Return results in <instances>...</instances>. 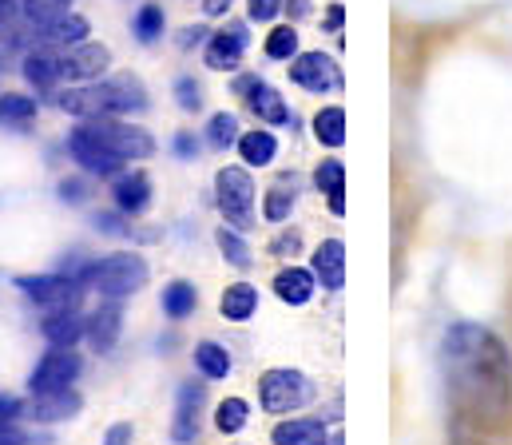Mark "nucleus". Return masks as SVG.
I'll list each match as a JSON object with an SVG mask.
<instances>
[{"label": "nucleus", "mask_w": 512, "mask_h": 445, "mask_svg": "<svg viewBox=\"0 0 512 445\" xmlns=\"http://www.w3.org/2000/svg\"><path fill=\"white\" fill-rule=\"evenodd\" d=\"M282 8H286V0H247V20H255V24H270Z\"/></svg>", "instance_id": "43"}, {"label": "nucleus", "mask_w": 512, "mask_h": 445, "mask_svg": "<svg viewBox=\"0 0 512 445\" xmlns=\"http://www.w3.org/2000/svg\"><path fill=\"white\" fill-rule=\"evenodd\" d=\"M247 422H251V402L247 398H223L219 406H215V430L223 434V438H235V434H243L247 430Z\"/></svg>", "instance_id": "33"}, {"label": "nucleus", "mask_w": 512, "mask_h": 445, "mask_svg": "<svg viewBox=\"0 0 512 445\" xmlns=\"http://www.w3.org/2000/svg\"><path fill=\"white\" fill-rule=\"evenodd\" d=\"M286 16H290V24L294 20H302V16H310V0H286V8H282Z\"/></svg>", "instance_id": "51"}, {"label": "nucleus", "mask_w": 512, "mask_h": 445, "mask_svg": "<svg viewBox=\"0 0 512 445\" xmlns=\"http://www.w3.org/2000/svg\"><path fill=\"white\" fill-rule=\"evenodd\" d=\"M207 406V382H179L175 390V418H171V442L191 445L199 438V414Z\"/></svg>", "instance_id": "15"}, {"label": "nucleus", "mask_w": 512, "mask_h": 445, "mask_svg": "<svg viewBox=\"0 0 512 445\" xmlns=\"http://www.w3.org/2000/svg\"><path fill=\"white\" fill-rule=\"evenodd\" d=\"M171 151H175V159H199V151H203V144H199V136L195 132H175V140H171Z\"/></svg>", "instance_id": "44"}, {"label": "nucleus", "mask_w": 512, "mask_h": 445, "mask_svg": "<svg viewBox=\"0 0 512 445\" xmlns=\"http://www.w3.org/2000/svg\"><path fill=\"white\" fill-rule=\"evenodd\" d=\"M80 374H84V358H80L76 346H48V350L36 358L32 374H28V394L68 390V386L80 382Z\"/></svg>", "instance_id": "8"}, {"label": "nucleus", "mask_w": 512, "mask_h": 445, "mask_svg": "<svg viewBox=\"0 0 512 445\" xmlns=\"http://www.w3.org/2000/svg\"><path fill=\"white\" fill-rule=\"evenodd\" d=\"M80 128L100 144L108 148L116 159L124 163H139V159H151L155 155V140L147 128L131 124L124 116H96V120H80Z\"/></svg>", "instance_id": "6"}, {"label": "nucleus", "mask_w": 512, "mask_h": 445, "mask_svg": "<svg viewBox=\"0 0 512 445\" xmlns=\"http://www.w3.org/2000/svg\"><path fill=\"white\" fill-rule=\"evenodd\" d=\"M326 445H342V434H330V442Z\"/></svg>", "instance_id": "52"}, {"label": "nucleus", "mask_w": 512, "mask_h": 445, "mask_svg": "<svg viewBox=\"0 0 512 445\" xmlns=\"http://www.w3.org/2000/svg\"><path fill=\"white\" fill-rule=\"evenodd\" d=\"M191 358H195V370H199L207 382H223V378H231V370H235V358H231V350H227L223 342H215V338H203V342H195Z\"/></svg>", "instance_id": "25"}, {"label": "nucleus", "mask_w": 512, "mask_h": 445, "mask_svg": "<svg viewBox=\"0 0 512 445\" xmlns=\"http://www.w3.org/2000/svg\"><path fill=\"white\" fill-rule=\"evenodd\" d=\"M207 148L215 151H227L239 144V136H243V128H239V116L235 112H215L211 120H207Z\"/></svg>", "instance_id": "35"}, {"label": "nucleus", "mask_w": 512, "mask_h": 445, "mask_svg": "<svg viewBox=\"0 0 512 445\" xmlns=\"http://www.w3.org/2000/svg\"><path fill=\"white\" fill-rule=\"evenodd\" d=\"M0 445H52L48 438L24 430L20 422H0Z\"/></svg>", "instance_id": "42"}, {"label": "nucleus", "mask_w": 512, "mask_h": 445, "mask_svg": "<svg viewBox=\"0 0 512 445\" xmlns=\"http://www.w3.org/2000/svg\"><path fill=\"white\" fill-rule=\"evenodd\" d=\"M239 159L247 163V167H270L274 159H278V136L270 132V128H251V132H243L239 136Z\"/></svg>", "instance_id": "26"}, {"label": "nucleus", "mask_w": 512, "mask_h": 445, "mask_svg": "<svg viewBox=\"0 0 512 445\" xmlns=\"http://www.w3.org/2000/svg\"><path fill=\"white\" fill-rule=\"evenodd\" d=\"M92 223H96V231H100V235H112V239L131 235L128 215H124L120 207H116V211H96V215H92Z\"/></svg>", "instance_id": "40"}, {"label": "nucleus", "mask_w": 512, "mask_h": 445, "mask_svg": "<svg viewBox=\"0 0 512 445\" xmlns=\"http://www.w3.org/2000/svg\"><path fill=\"white\" fill-rule=\"evenodd\" d=\"M24 418V398L0 394V422H20Z\"/></svg>", "instance_id": "47"}, {"label": "nucleus", "mask_w": 512, "mask_h": 445, "mask_svg": "<svg viewBox=\"0 0 512 445\" xmlns=\"http://www.w3.org/2000/svg\"><path fill=\"white\" fill-rule=\"evenodd\" d=\"M12 287L28 298V302L44 306V310L80 306V302H84V295H88V287H84L76 275H68V271H48V275H16V279H12Z\"/></svg>", "instance_id": "7"}, {"label": "nucleus", "mask_w": 512, "mask_h": 445, "mask_svg": "<svg viewBox=\"0 0 512 445\" xmlns=\"http://www.w3.org/2000/svg\"><path fill=\"white\" fill-rule=\"evenodd\" d=\"M247 48H251V32H247V24L235 20V24H227V28H219V32L207 36V44H203V64H207L211 72H239Z\"/></svg>", "instance_id": "12"}, {"label": "nucleus", "mask_w": 512, "mask_h": 445, "mask_svg": "<svg viewBox=\"0 0 512 445\" xmlns=\"http://www.w3.org/2000/svg\"><path fill=\"white\" fill-rule=\"evenodd\" d=\"M60 56H64V48H48V44H36V48H28V52L20 56V76L28 80V88H32L36 96H48V100H52V92L64 88Z\"/></svg>", "instance_id": "14"}, {"label": "nucleus", "mask_w": 512, "mask_h": 445, "mask_svg": "<svg viewBox=\"0 0 512 445\" xmlns=\"http://www.w3.org/2000/svg\"><path fill=\"white\" fill-rule=\"evenodd\" d=\"M72 12V0H24V20L32 24H52Z\"/></svg>", "instance_id": "37"}, {"label": "nucleus", "mask_w": 512, "mask_h": 445, "mask_svg": "<svg viewBox=\"0 0 512 445\" xmlns=\"http://www.w3.org/2000/svg\"><path fill=\"white\" fill-rule=\"evenodd\" d=\"M441 378L453 410L477 430H505L512 418V354L497 330L453 322L441 334Z\"/></svg>", "instance_id": "1"}, {"label": "nucleus", "mask_w": 512, "mask_h": 445, "mask_svg": "<svg viewBox=\"0 0 512 445\" xmlns=\"http://www.w3.org/2000/svg\"><path fill=\"white\" fill-rule=\"evenodd\" d=\"M60 72H64V84H92V80H104V76L112 72V48H108V44H96V40H84V44H76V48H64Z\"/></svg>", "instance_id": "11"}, {"label": "nucleus", "mask_w": 512, "mask_h": 445, "mask_svg": "<svg viewBox=\"0 0 512 445\" xmlns=\"http://www.w3.org/2000/svg\"><path fill=\"white\" fill-rule=\"evenodd\" d=\"M270 291L278 295V302H286V306H306L314 291H318V279H314V271L310 267H282L278 275H274V283H270Z\"/></svg>", "instance_id": "21"}, {"label": "nucleus", "mask_w": 512, "mask_h": 445, "mask_svg": "<svg viewBox=\"0 0 512 445\" xmlns=\"http://www.w3.org/2000/svg\"><path fill=\"white\" fill-rule=\"evenodd\" d=\"M219 314L227 322H251L258 314V287L255 283H231L219 298Z\"/></svg>", "instance_id": "28"}, {"label": "nucleus", "mask_w": 512, "mask_h": 445, "mask_svg": "<svg viewBox=\"0 0 512 445\" xmlns=\"http://www.w3.org/2000/svg\"><path fill=\"white\" fill-rule=\"evenodd\" d=\"M40 112L36 96H20V92H0V124L4 128H24L32 124Z\"/></svg>", "instance_id": "34"}, {"label": "nucleus", "mask_w": 512, "mask_h": 445, "mask_svg": "<svg viewBox=\"0 0 512 445\" xmlns=\"http://www.w3.org/2000/svg\"><path fill=\"white\" fill-rule=\"evenodd\" d=\"M215 207L227 227L255 231V179L243 167H219L215 171Z\"/></svg>", "instance_id": "5"}, {"label": "nucleus", "mask_w": 512, "mask_h": 445, "mask_svg": "<svg viewBox=\"0 0 512 445\" xmlns=\"http://www.w3.org/2000/svg\"><path fill=\"white\" fill-rule=\"evenodd\" d=\"M310 132L322 148H342L346 144V108H338V104L318 108L314 120H310Z\"/></svg>", "instance_id": "29"}, {"label": "nucleus", "mask_w": 512, "mask_h": 445, "mask_svg": "<svg viewBox=\"0 0 512 445\" xmlns=\"http://www.w3.org/2000/svg\"><path fill=\"white\" fill-rule=\"evenodd\" d=\"M56 195H60V203H68V207H84V203L92 199V183H88L84 175H64V179L56 183Z\"/></svg>", "instance_id": "38"}, {"label": "nucleus", "mask_w": 512, "mask_h": 445, "mask_svg": "<svg viewBox=\"0 0 512 445\" xmlns=\"http://www.w3.org/2000/svg\"><path fill=\"white\" fill-rule=\"evenodd\" d=\"M235 96H243V104L251 108V116H258V124H266V128H286V124H290V128H294V112H290V104L282 100V92L270 88L255 72L235 76Z\"/></svg>", "instance_id": "9"}, {"label": "nucleus", "mask_w": 512, "mask_h": 445, "mask_svg": "<svg viewBox=\"0 0 512 445\" xmlns=\"http://www.w3.org/2000/svg\"><path fill=\"white\" fill-rule=\"evenodd\" d=\"M215 247H219V255L235 267V271H251L255 267V255H251V243L243 239V231H235V227H219L215 231Z\"/></svg>", "instance_id": "31"}, {"label": "nucleus", "mask_w": 512, "mask_h": 445, "mask_svg": "<svg viewBox=\"0 0 512 445\" xmlns=\"http://www.w3.org/2000/svg\"><path fill=\"white\" fill-rule=\"evenodd\" d=\"M124 334V306L116 298H100V306L88 314V330H84V342L96 350V354H112L116 342Z\"/></svg>", "instance_id": "17"}, {"label": "nucleus", "mask_w": 512, "mask_h": 445, "mask_svg": "<svg viewBox=\"0 0 512 445\" xmlns=\"http://www.w3.org/2000/svg\"><path fill=\"white\" fill-rule=\"evenodd\" d=\"M80 410H84V398H80L76 386L52 390V394H28V402H24V418L32 426H40V430L60 426V422H72V418H80Z\"/></svg>", "instance_id": "13"}, {"label": "nucleus", "mask_w": 512, "mask_h": 445, "mask_svg": "<svg viewBox=\"0 0 512 445\" xmlns=\"http://www.w3.org/2000/svg\"><path fill=\"white\" fill-rule=\"evenodd\" d=\"M310 271L322 291H342L346 287V243L342 239H322L310 255Z\"/></svg>", "instance_id": "20"}, {"label": "nucleus", "mask_w": 512, "mask_h": 445, "mask_svg": "<svg viewBox=\"0 0 512 445\" xmlns=\"http://www.w3.org/2000/svg\"><path fill=\"white\" fill-rule=\"evenodd\" d=\"M92 32V24L80 16V12H68L52 24H36V44H48V48H76L84 44Z\"/></svg>", "instance_id": "22"}, {"label": "nucleus", "mask_w": 512, "mask_h": 445, "mask_svg": "<svg viewBox=\"0 0 512 445\" xmlns=\"http://www.w3.org/2000/svg\"><path fill=\"white\" fill-rule=\"evenodd\" d=\"M76 279H80L88 291H96L100 298L124 302V298L139 295V291L147 287L151 267H147V259L135 255V251H116V255H104V259H88Z\"/></svg>", "instance_id": "3"}, {"label": "nucleus", "mask_w": 512, "mask_h": 445, "mask_svg": "<svg viewBox=\"0 0 512 445\" xmlns=\"http://www.w3.org/2000/svg\"><path fill=\"white\" fill-rule=\"evenodd\" d=\"M207 36H211V32H207L203 24H195V28H183V32H179V48H183V52H191L195 44H207Z\"/></svg>", "instance_id": "49"}, {"label": "nucleus", "mask_w": 512, "mask_h": 445, "mask_svg": "<svg viewBox=\"0 0 512 445\" xmlns=\"http://www.w3.org/2000/svg\"><path fill=\"white\" fill-rule=\"evenodd\" d=\"M175 104L183 108V112H203V84L195 80V76H179L175 80Z\"/></svg>", "instance_id": "39"}, {"label": "nucleus", "mask_w": 512, "mask_h": 445, "mask_svg": "<svg viewBox=\"0 0 512 445\" xmlns=\"http://www.w3.org/2000/svg\"><path fill=\"white\" fill-rule=\"evenodd\" d=\"M290 80H294L302 92L326 96V92H338V88H342V64H338L330 52H298V56L290 60Z\"/></svg>", "instance_id": "10"}, {"label": "nucleus", "mask_w": 512, "mask_h": 445, "mask_svg": "<svg viewBox=\"0 0 512 445\" xmlns=\"http://www.w3.org/2000/svg\"><path fill=\"white\" fill-rule=\"evenodd\" d=\"M231 4H235V0H203V16L219 20V16H227V12H231Z\"/></svg>", "instance_id": "50"}, {"label": "nucleus", "mask_w": 512, "mask_h": 445, "mask_svg": "<svg viewBox=\"0 0 512 445\" xmlns=\"http://www.w3.org/2000/svg\"><path fill=\"white\" fill-rule=\"evenodd\" d=\"M52 104L64 116H76V120H96V116H124L128 120V116L147 112L151 96H147V84L135 72H108L104 80H92V84L56 88Z\"/></svg>", "instance_id": "2"}, {"label": "nucleus", "mask_w": 512, "mask_h": 445, "mask_svg": "<svg viewBox=\"0 0 512 445\" xmlns=\"http://www.w3.org/2000/svg\"><path fill=\"white\" fill-rule=\"evenodd\" d=\"M274 259H294V255H302V231L298 227H286V231H278L274 239H270V247H266Z\"/></svg>", "instance_id": "41"}, {"label": "nucleus", "mask_w": 512, "mask_h": 445, "mask_svg": "<svg viewBox=\"0 0 512 445\" xmlns=\"http://www.w3.org/2000/svg\"><path fill=\"white\" fill-rule=\"evenodd\" d=\"M286 183H290V175H282V179L262 195V219H266V223H290L294 203H298V191H294V187L286 191Z\"/></svg>", "instance_id": "32"}, {"label": "nucleus", "mask_w": 512, "mask_h": 445, "mask_svg": "<svg viewBox=\"0 0 512 445\" xmlns=\"http://www.w3.org/2000/svg\"><path fill=\"white\" fill-rule=\"evenodd\" d=\"M310 398H314V382H310L302 370L270 366V370L258 378V406H262V414L290 418V414H298L302 406H310Z\"/></svg>", "instance_id": "4"}, {"label": "nucleus", "mask_w": 512, "mask_h": 445, "mask_svg": "<svg viewBox=\"0 0 512 445\" xmlns=\"http://www.w3.org/2000/svg\"><path fill=\"white\" fill-rule=\"evenodd\" d=\"M135 442V426L131 422H116V426H108V434H104V445H131Z\"/></svg>", "instance_id": "48"}, {"label": "nucleus", "mask_w": 512, "mask_h": 445, "mask_svg": "<svg viewBox=\"0 0 512 445\" xmlns=\"http://www.w3.org/2000/svg\"><path fill=\"white\" fill-rule=\"evenodd\" d=\"M112 203H116L128 219L147 215V207H151V175H147L143 167H124V171L112 179Z\"/></svg>", "instance_id": "18"}, {"label": "nucleus", "mask_w": 512, "mask_h": 445, "mask_svg": "<svg viewBox=\"0 0 512 445\" xmlns=\"http://www.w3.org/2000/svg\"><path fill=\"white\" fill-rule=\"evenodd\" d=\"M314 187L326 195V207L342 219L346 215V163L342 159H322L314 167Z\"/></svg>", "instance_id": "24"}, {"label": "nucleus", "mask_w": 512, "mask_h": 445, "mask_svg": "<svg viewBox=\"0 0 512 445\" xmlns=\"http://www.w3.org/2000/svg\"><path fill=\"white\" fill-rule=\"evenodd\" d=\"M163 32H167L163 4H155V0L139 4V8H135V16H131V36H135L139 44H159V40H163Z\"/></svg>", "instance_id": "30"}, {"label": "nucleus", "mask_w": 512, "mask_h": 445, "mask_svg": "<svg viewBox=\"0 0 512 445\" xmlns=\"http://www.w3.org/2000/svg\"><path fill=\"white\" fill-rule=\"evenodd\" d=\"M262 52H266V60H286L290 64L298 56V28L294 24H274L262 40Z\"/></svg>", "instance_id": "36"}, {"label": "nucleus", "mask_w": 512, "mask_h": 445, "mask_svg": "<svg viewBox=\"0 0 512 445\" xmlns=\"http://www.w3.org/2000/svg\"><path fill=\"white\" fill-rule=\"evenodd\" d=\"M88 330V314L80 306H60V310H44L40 318V338L48 346H80Z\"/></svg>", "instance_id": "19"}, {"label": "nucleus", "mask_w": 512, "mask_h": 445, "mask_svg": "<svg viewBox=\"0 0 512 445\" xmlns=\"http://www.w3.org/2000/svg\"><path fill=\"white\" fill-rule=\"evenodd\" d=\"M159 306H163V318L183 322V318H191L195 306H199V287L187 283V279H171V283L163 287V295H159Z\"/></svg>", "instance_id": "27"}, {"label": "nucleus", "mask_w": 512, "mask_h": 445, "mask_svg": "<svg viewBox=\"0 0 512 445\" xmlns=\"http://www.w3.org/2000/svg\"><path fill=\"white\" fill-rule=\"evenodd\" d=\"M68 155L76 159V167H80L84 175H96V179H116V175L128 167L124 159H116L108 148H100L80 124L68 132Z\"/></svg>", "instance_id": "16"}, {"label": "nucleus", "mask_w": 512, "mask_h": 445, "mask_svg": "<svg viewBox=\"0 0 512 445\" xmlns=\"http://www.w3.org/2000/svg\"><path fill=\"white\" fill-rule=\"evenodd\" d=\"M270 442L274 445H326L330 442V430H326V422H318V418H282V422L270 430Z\"/></svg>", "instance_id": "23"}, {"label": "nucleus", "mask_w": 512, "mask_h": 445, "mask_svg": "<svg viewBox=\"0 0 512 445\" xmlns=\"http://www.w3.org/2000/svg\"><path fill=\"white\" fill-rule=\"evenodd\" d=\"M24 20V0H0V32Z\"/></svg>", "instance_id": "45"}, {"label": "nucleus", "mask_w": 512, "mask_h": 445, "mask_svg": "<svg viewBox=\"0 0 512 445\" xmlns=\"http://www.w3.org/2000/svg\"><path fill=\"white\" fill-rule=\"evenodd\" d=\"M342 24H346V4H338V0H334V4L326 8V16H322V28H326V32H334V36H342Z\"/></svg>", "instance_id": "46"}]
</instances>
